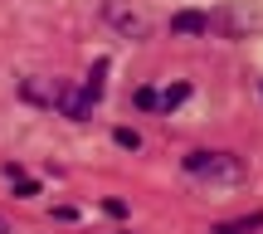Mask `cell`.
Here are the masks:
<instances>
[{"instance_id":"6da1fadb","label":"cell","mask_w":263,"mask_h":234,"mask_svg":"<svg viewBox=\"0 0 263 234\" xmlns=\"http://www.w3.org/2000/svg\"><path fill=\"white\" fill-rule=\"evenodd\" d=\"M185 176L195 181H210V186H239V181H249V161L234 156V151H190L185 156Z\"/></svg>"},{"instance_id":"7a4b0ae2","label":"cell","mask_w":263,"mask_h":234,"mask_svg":"<svg viewBox=\"0 0 263 234\" xmlns=\"http://www.w3.org/2000/svg\"><path fill=\"white\" fill-rule=\"evenodd\" d=\"M64 93H68L64 78H20V98L34 103V107H59Z\"/></svg>"},{"instance_id":"3957f363","label":"cell","mask_w":263,"mask_h":234,"mask_svg":"<svg viewBox=\"0 0 263 234\" xmlns=\"http://www.w3.org/2000/svg\"><path fill=\"white\" fill-rule=\"evenodd\" d=\"M103 20L117 29V34H127V39H146V15L132 10V5H122V0H107V5H103Z\"/></svg>"},{"instance_id":"277c9868","label":"cell","mask_w":263,"mask_h":234,"mask_svg":"<svg viewBox=\"0 0 263 234\" xmlns=\"http://www.w3.org/2000/svg\"><path fill=\"white\" fill-rule=\"evenodd\" d=\"M210 29H215V20L205 10H176L171 15V34H210Z\"/></svg>"},{"instance_id":"5b68a950","label":"cell","mask_w":263,"mask_h":234,"mask_svg":"<svg viewBox=\"0 0 263 234\" xmlns=\"http://www.w3.org/2000/svg\"><path fill=\"white\" fill-rule=\"evenodd\" d=\"M93 98H88L83 93V88H73V83H68V93H64V103H59V113H64V117H73V122H88V117H93Z\"/></svg>"},{"instance_id":"8992f818","label":"cell","mask_w":263,"mask_h":234,"mask_svg":"<svg viewBox=\"0 0 263 234\" xmlns=\"http://www.w3.org/2000/svg\"><path fill=\"white\" fill-rule=\"evenodd\" d=\"M0 176H5L10 186H15V195H20V200L39 195V181H29V176H25V166H15V161H5V166H0Z\"/></svg>"},{"instance_id":"52a82bcc","label":"cell","mask_w":263,"mask_h":234,"mask_svg":"<svg viewBox=\"0 0 263 234\" xmlns=\"http://www.w3.org/2000/svg\"><path fill=\"white\" fill-rule=\"evenodd\" d=\"M185 98H190V83H171V88H161V93H156V113H176Z\"/></svg>"},{"instance_id":"ba28073f","label":"cell","mask_w":263,"mask_h":234,"mask_svg":"<svg viewBox=\"0 0 263 234\" xmlns=\"http://www.w3.org/2000/svg\"><path fill=\"white\" fill-rule=\"evenodd\" d=\"M112 141H117L122 151H141V132H137V127H112Z\"/></svg>"},{"instance_id":"9c48e42d","label":"cell","mask_w":263,"mask_h":234,"mask_svg":"<svg viewBox=\"0 0 263 234\" xmlns=\"http://www.w3.org/2000/svg\"><path fill=\"white\" fill-rule=\"evenodd\" d=\"M132 103H137L141 113H156V88H137V93H132Z\"/></svg>"},{"instance_id":"30bf717a","label":"cell","mask_w":263,"mask_h":234,"mask_svg":"<svg viewBox=\"0 0 263 234\" xmlns=\"http://www.w3.org/2000/svg\"><path fill=\"white\" fill-rule=\"evenodd\" d=\"M103 210H107L112 220H122V215H127V200H103Z\"/></svg>"},{"instance_id":"8fae6325","label":"cell","mask_w":263,"mask_h":234,"mask_svg":"<svg viewBox=\"0 0 263 234\" xmlns=\"http://www.w3.org/2000/svg\"><path fill=\"white\" fill-rule=\"evenodd\" d=\"M210 234H244V229H239V225H215Z\"/></svg>"},{"instance_id":"7c38bea8","label":"cell","mask_w":263,"mask_h":234,"mask_svg":"<svg viewBox=\"0 0 263 234\" xmlns=\"http://www.w3.org/2000/svg\"><path fill=\"white\" fill-rule=\"evenodd\" d=\"M0 234H10V220H5V215H0Z\"/></svg>"},{"instance_id":"4fadbf2b","label":"cell","mask_w":263,"mask_h":234,"mask_svg":"<svg viewBox=\"0 0 263 234\" xmlns=\"http://www.w3.org/2000/svg\"><path fill=\"white\" fill-rule=\"evenodd\" d=\"M117 234H132V229H117Z\"/></svg>"},{"instance_id":"5bb4252c","label":"cell","mask_w":263,"mask_h":234,"mask_svg":"<svg viewBox=\"0 0 263 234\" xmlns=\"http://www.w3.org/2000/svg\"><path fill=\"white\" fill-rule=\"evenodd\" d=\"M258 93H263V83H258Z\"/></svg>"}]
</instances>
